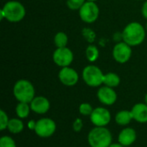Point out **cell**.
Masks as SVG:
<instances>
[{"label": "cell", "mask_w": 147, "mask_h": 147, "mask_svg": "<svg viewBox=\"0 0 147 147\" xmlns=\"http://www.w3.org/2000/svg\"><path fill=\"white\" fill-rule=\"evenodd\" d=\"M121 83V78L118 74L115 72H108L104 74L103 78V84L106 86H109L110 88H115L119 86Z\"/></svg>", "instance_id": "ac0fdd59"}, {"label": "cell", "mask_w": 147, "mask_h": 147, "mask_svg": "<svg viewBox=\"0 0 147 147\" xmlns=\"http://www.w3.org/2000/svg\"><path fill=\"white\" fill-rule=\"evenodd\" d=\"M146 30L147 31V22H146Z\"/></svg>", "instance_id": "1f68e13d"}, {"label": "cell", "mask_w": 147, "mask_h": 147, "mask_svg": "<svg viewBox=\"0 0 147 147\" xmlns=\"http://www.w3.org/2000/svg\"><path fill=\"white\" fill-rule=\"evenodd\" d=\"M86 0H66L67 7L71 10H79Z\"/></svg>", "instance_id": "603a6c76"}, {"label": "cell", "mask_w": 147, "mask_h": 147, "mask_svg": "<svg viewBox=\"0 0 147 147\" xmlns=\"http://www.w3.org/2000/svg\"><path fill=\"white\" fill-rule=\"evenodd\" d=\"M57 126L55 121L51 118H41L36 121L34 133L40 138H49L53 136L56 131Z\"/></svg>", "instance_id": "8992f818"}, {"label": "cell", "mask_w": 147, "mask_h": 147, "mask_svg": "<svg viewBox=\"0 0 147 147\" xmlns=\"http://www.w3.org/2000/svg\"><path fill=\"white\" fill-rule=\"evenodd\" d=\"M0 147H16V144L10 136L5 135L0 138Z\"/></svg>", "instance_id": "cb8c5ba5"}, {"label": "cell", "mask_w": 147, "mask_h": 147, "mask_svg": "<svg viewBox=\"0 0 147 147\" xmlns=\"http://www.w3.org/2000/svg\"><path fill=\"white\" fill-rule=\"evenodd\" d=\"M88 143L90 147H109L112 144L113 137L106 127H96L88 134Z\"/></svg>", "instance_id": "3957f363"}, {"label": "cell", "mask_w": 147, "mask_h": 147, "mask_svg": "<svg viewBox=\"0 0 147 147\" xmlns=\"http://www.w3.org/2000/svg\"><path fill=\"white\" fill-rule=\"evenodd\" d=\"M25 15V7L16 0L8 1L1 9V20L5 18L9 22H19L24 18Z\"/></svg>", "instance_id": "7a4b0ae2"}, {"label": "cell", "mask_w": 147, "mask_h": 147, "mask_svg": "<svg viewBox=\"0 0 147 147\" xmlns=\"http://www.w3.org/2000/svg\"><path fill=\"white\" fill-rule=\"evenodd\" d=\"M13 95L18 102L30 103L35 97V90L30 81L27 79H20L14 84Z\"/></svg>", "instance_id": "277c9868"}, {"label": "cell", "mask_w": 147, "mask_h": 147, "mask_svg": "<svg viewBox=\"0 0 147 147\" xmlns=\"http://www.w3.org/2000/svg\"><path fill=\"white\" fill-rule=\"evenodd\" d=\"M133 119L132 112L129 110H121L117 112L115 117V122L120 126H127Z\"/></svg>", "instance_id": "2e32d148"}, {"label": "cell", "mask_w": 147, "mask_h": 147, "mask_svg": "<svg viewBox=\"0 0 147 147\" xmlns=\"http://www.w3.org/2000/svg\"><path fill=\"white\" fill-rule=\"evenodd\" d=\"M53 42L57 48L65 47L68 43V36L65 32H58L53 38Z\"/></svg>", "instance_id": "ffe728a7"}, {"label": "cell", "mask_w": 147, "mask_h": 147, "mask_svg": "<svg viewBox=\"0 0 147 147\" xmlns=\"http://www.w3.org/2000/svg\"><path fill=\"white\" fill-rule=\"evenodd\" d=\"M31 108L29 103L27 102H18L16 107V114L20 119H26L30 113Z\"/></svg>", "instance_id": "d6986e66"}, {"label": "cell", "mask_w": 147, "mask_h": 147, "mask_svg": "<svg viewBox=\"0 0 147 147\" xmlns=\"http://www.w3.org/2000/svg\"><path fill=\"white\" fill-rule=\"evenodd\" d=\"M29 105L31 108V111L34 112L37 115H45L50 109L49 100L42 96H35L31 101Z\"/></svg>", "instance_id": "4fadbf2b"}, {"label": "cell", "mask_w": 147, "mask_h": 147, "mask_svg": "<svg viewBox=\"0 0 147 147\" xmlns=\"http://www.w3.org/2000/svg\"><path fill=\"white\" fill-rule=\"evenodd\" d=\"M91 123L95 127H107L111 121V114L109 110L103 107L94 109L90 116Z\"/></svg>", "instance_id": "30bf717a"}, {"label": "cell", "mask_w": 147, "mask_h": 147, "mask_svg": "<svg viewBox=\"0 0 147 147\" xmlns=\"http://www.w3.org/2000/svg\"><path fill=\"white\" fill-rule=\"evenodd\" d=\"M78 11L80 19L86 23L95 22L98 19L100 14L98 5L96 2L91 1H86Z\"/></svg>", "instance_id": "52a82bcc"}, {"label": "cell", "mask_w": 147, "mask_h": 147, "mask_svg": "<svg viewBox=\"0 0 147 147\" xmlns=\"http://www.w3.org/2000/svg\"><path fill=\"white\" fill-rule=\"evenodd\" d=\"M141 13H142V16L147 20V0H146L145 3H143L142 9H141Z\"/></svg>", "instance_id": "4316f807"}, {"label": "cell", "mask_w": 147, "mask_h": 147, "mask_svg": "<svg viewBox=\"0 0 147 147\" xmlns=\"http://www.w3.org/2000/svg\"><path fill=\"white\" fill-rule=\"evenodd\" d=\"M97 98L101 103L106 106H111L115 104L117 101V93L114 88L109 86H102L98 89L96 93Z\"/></svg>", "instance_id": "7c38bea8"}, {"label": "cell", "mask_w": 147, "mask_h": 147, "mask_svg": "<svg viewBox=\"0 0 147 147\" xmlns=\"http://www.w3.org/2000/svg\"><path fill=\"white\" fill-rule=\"evenodd\" d=\"M86 1H91V2H96L97 0H86Z\"/></svg>", "instance_id": "4dcf8cb0"}, {"label": "cell", "mask_w": 147, "mask_h": 147, "mask_svg": "<svg viewBox=\"0 0 147 147\" xmlns=\"http://www.w3.org/2000/svg\"><path fill=\"white\" fill-rule=\"evenodd\" d=\"M137 139V133L132 127L123 128L118 135V143L124 147L130 146L133 145Z\"/></svg>", "instance_id": "5bb4252c"}, {"label": "cell", "mask_w": 147, "mask_h": 147, "mask_svg": "<svg viewBox=\"0 0 147 147\" xmlns=\"http://www.w3.org/2000/svg\"><path fill=\"white\" fill-rule=\"evenodd\" d=\"M35 126H36V121H34V120H30V121L28 122V127L29 130L34 131Z\"/></svg>", "instance_id": "83f0119b"}, {"label": "cell", "mask_w": 147, "mask_h": 147, "mask_svg": "<svg viewBox=\"0 0 147 147\" xmlns=\"http://www.w3.org/2000/svg\"><path fill=\"white\" fill-rule=\"evenodd\" d=\"M109 147H124L123 146H121L120 143H112Z\"/></svg>", "instance_id": "f1b7e54d"}, {"label": "cell", "mask_w": 147, "mask_h": 147, "mask_svg": "<svg viewBox=\"0 0 147 147\" xmlns=\"http://www.w3.org/2000/svg\"><path fill=\"white\" fill-rule=\"evenodd\" d=\"M139 1H144V0H139Z\"/></svg>", "instance_id": "d6a6232c"}, {"label": "cell", "mask_w": 147, "mask_h": 147, "mask_svg": "<svg viewBox=\"0 0 147 147\" xmlns=\"http://www.w3.org/2000/svg\"><path fill=\"white\" fill-rule=\"evenodd\" d=\"M73 53L67 47L56 48V50L53 53V60L54 64L61 68L70 66V65L73 61Z\"/></svg>", "instance_id": "ba28073f"}, {"label": "cell", "mask_w": 147, "mask_h": 147, "mask_svg": "<svg viewBox=\"0 0 147 147\" xmlns=\"http://www.w3.org/2000/svg\"><path fill=\"white\" fill-rule=\"evenodd\" d=\"M83 80L90 87H99L103 84L104 74L102 70L94 65H89L83 69Z\"/></svg>", "instance_id": "5b68a950"}, {"label": "cell", "mask_w": 147, "mask_h": 147, "mask_svg": "<svg viewBox=\"0 0 147 147\" xmlns=\"http://www.w3.org/2000/svg\"><path fill=\"white\" fill-rule=\"evenodd\" d=\"M58 77L60 83L68 87L76 85L79 80L78 73L76 71V70L70 66L61 68L60 71H59Z\"/></svg>", "instance_id": "8fae6325"}, {"label": "cell", "mask_w": 147, "mask_h": 147, "mask_svg": "<svg viewBox=\"0 0 147 147\" xmlns=\"http://www.w3.org/2000/svg\"><path fill=\"white\" fill-rule=\"evenodd\" d=\"M9 121V119L7 114L3 109H1L0 110V130L1 131H4L5 129H7Z\"/></svg>", "instance_id": "d4e9b609"}, {"label": "cell", "mask_w": 147, "mask_h": 147, "mask_svg": "<svg viewBox=\"0 0 147 147\" xmlns=\"http://www.w3.org/2000/svg\"><path fill=\"white\" fill-rule=\"evenodd\" d=\"M93 110H94V109L92 108V106L90 103H87V102L81 103L79 105V108H78L79 114L84 115V116H90Z\"/></svg>", "instance_id": "7402d4cb"}, {"label": "cell", "mask_w": 147, "mask_h": 147, "mask_svg": "<svg viewBox=\"0 0 147 147\" xmlns=\"http://www.w3.org/2000/svg\"><path fill=\"white\" fill-rule=\"evenodd\" d=\"M132 47L124 41L117 42L113 48V58L119 64L127 63L132 56Z\"/></svg>", "instance_id": "9c48e42d"}, {"label": "cell", "mask_w": 147, "mask_h": 147, "mask_svg": "<svg viewBox=\"0 0 147 147\" xmlns=\"http://www.w3.org/2000/svg\"><path fill=\"white\" fill-rule=\"evenodd\" d=\"M85 55L90 62H95L99 57V50L95 45H89L86 48Z\"/></svg>", "instance_id": "44dd1931"}, {"label": "cell", "mask_w": 147, "mask_h": 147, "mask_svg": "<svg viewBox=\"0 0 147 147\" xmlns=\"http://www.w3.org/2000/svg\"><path fill=\"white\" fill-rule=\"evenodd\" d=\"M146 38V28L137 22L128 23L122 31V40L131 47L143 43Z\"/></svg>", "instance_id": "6da1fadb"}, {"label": "cell", "mask_w": 147, "mask_h": 147, "mask_svg": "<svg viewBox=\"0 0 147 147\" xmlns=\"http://www.w3.org/2000/svg\"><path fill=\"white\" fill-rule=\"evenodd\" d=\"M8 131L12 134H18L22 133L24 129V124L20 118H12L9 119L8 127Z\"/></svg>", "instance_id": "e0dca14e"}, {"label": "cell", "mask_w": 147, "mask_h": 147, "mask_svg": "<svg viewBox=\"0 0 147 147\" xmlns=\"http://www.w3.org/2000/svg\"><path fill=\"white\" fill-rule=\"evenodd\" d=\"M145 103L147 105V93L146 94V96H145Z\"/></svg>", "instance_id": "f546056e"}, {"label": "cell", "mask_w": 147, "mask_h": 147, "mask_svg": "<svg viewBox=\"0 0 147 147\" xmlns=\"http://www.w3.org/2000/svg\"><path fill=\"white\" fill-rule=\"evenodd\" d=\"M83 127H84L83 121L80 118L75 119V121L72 123V129H73V131L76 132V133H79L83 129Z\"/></svg>", "instance_id": "484cf974"}, {"label": "cell", "mask_w": 147, "mask_h": 147, "mask_svg": "<svg viewBox=\"0 0 147 147\" xmlns=\"http://www.w3.org/2000/svg\"><path fill=\"white\" fill-rule=\"evenodd\" d=\"M133 119L139 123H147V105L144 102L136 103L132 108Z\"/></svg>", "instance_id": "9a60e30c"}]
</instances>
